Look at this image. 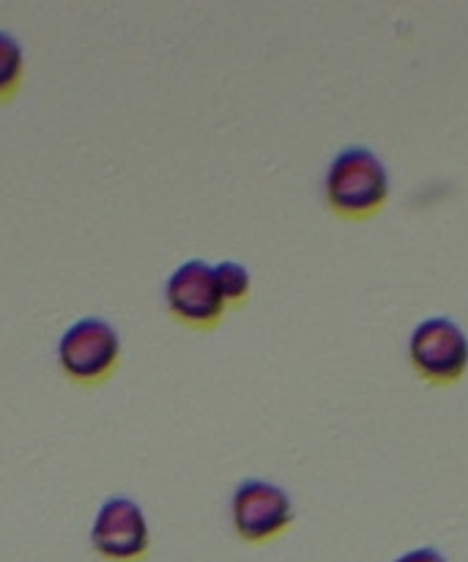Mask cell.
Returning a JSON list of instances; mask_svg holds the SVG:
<instances>
[{"mask_svg": "<svg viewBox=\"0 0 468 562\" xmlns=\"http://www.w3.org/2000/svg\"><path fill=\"white\" fill-rule=\"evenodd\" d=\"M164 305L170 316L186 327L212 329L228 311L222 289H219L217 269L203 258H190L179 263L164 280Z\"/></svg>", "mask_w": 468, "mask_h": 562, "instance_id": "cell-3", "label": "cell"}, {"mask_svg": "<svg viewBox=\"0 0 468 562\" xmlns=\"http://www.w3.org/2000/svg\"><path fill=\"white\" fill-rule=\"evenodd\" d=\"M91 547L110 562H137L146 558L151 530L140 503L126 494L104 499L93 516Z\"/></svg>", "mask_w": 468, "mask_h": 562, "instance_id": "cell-6", "label": "cell"}, {"mask_svg": "<svg viewBox=\"0 0 468 562\" xmlns=\"http://www.w3.org/2000/svg\"><path fill=\"white\" fill-rule=\"evenodd\" d=\"M58 366L71 382L102 384L121 360V335L107 318L82 316L58 338Z\"/></svg>", "mask_w": 468, "mask_h": 562, "instance_id": "cell-2", "label": "cell"}, {"mask_svg": "<svg viewBox=\"0 0 468 562\" xmlns=\"http://www.w3.org/2000/svg\"><path fill=\"white\" fill-rule=\"evenodd\" d=\"M389 170L384 159L367 146H345L323 173V198L329 206L349 220L376 214L389 198Z\"/></svg>", "mask_w": 468, "mask_h": 562, "instance_id": "cell-1", "label": "cell"}, {"mask_svg": "<svg viewBox=\"0 0 468 562\" xmlns=\"http://www.w3.org/2000/svg\"><path fill=\"white\" fill-rule=\"evenodd\" d=\"M409 360L427 382H458L468 368L466 329L449 316L422 318L409 335Z\"/></svg>", "mask_w": 468, "mask_h": 562, "instance_id": "cell-4", "label": "cell"}, {"mask_svg": "<svg viewBox=\"0 0 468 562\" xmlns=\"http://www.w3.org/2000/svg\"><path fill=\"white\" fill-rule=\"evenodd\" d=\"M392 562H447V558H444L442 549L436 547H416L403 552L400 558H395Z\"/></svg>", "mask_w": 468, "mask_h": 562, "instance_id": "cell-9", "label": "cell"}, {"mask_svg": "<svg viewBox=\"0 0 468 562\" xmlns=\"http://www.w3.org/2000/svg\"><path fill=\"white\" fill-rule=\"evenodd\" d=\"M290 494L266 477H244L230 494V519L244 541H272L294 521Z\"/></svg>", "mask_w": 468, "mask_h": 562, "instance_id": "cell-5", "label": "cell"}, {"mask_svg": "<svg viewBox=\"0 0 468 562\" xmlns=\"http://www.w3.org/2000/svg\"><path fill=\"white\" fill-rule=\"evenodd\" d=\"M25 75V53L14 33L0 27V102L16 97Z\"/></svg>", "mask_w": 468, "mask_h": 562, "instance_id": "cell-7", "label": "cell"}, {"mask_svg": "<svg viewBox=\"0 0 468 562\" xmlns=\"http://www.w3.org/2000/svg\"><path fill=\"white\" fill-rule=\"evenodd\" d=\"M217 280H219V289H222L225 300L228 305H239L250 296L252 289V278H250V269L239 261H219L217 267Z\"/></svg>", "mask_w": 468, "mask_h": 562, "instance_id": "cell-8", "label": "cell"}]
</instances>
